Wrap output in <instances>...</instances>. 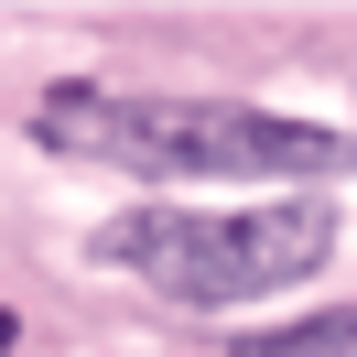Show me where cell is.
Here are the masks:
<instances>
[{"label": "cell", "mask_w": 357, "mask_h": 357, "mask_svg": "<svg viewBox=\"0 0 357 357\" xmlns=\"http://www.w3.org/2000/svg\"><path fill=\"white\" fill-rule=\"evenodd\" d=\"M33 141L66 162H109V174H152V184H195V174H238V184H335L357 174L347 130H314L282 109H238V98H130V87H54L33 109Z\"/></svg>", "instance_id": "obj_1"}, {"label": "cell", "mask_w": 357, "mask_h": 357, "mask_svg": "<svg viewBox=\"0 0 357 357\" xmlns=\"http://www.w3.org/2000/svg\"><path fill=\"white\" fill-rule=\"evenodd\" d=\"M325 249H335V217L314 195H282V206H130V217L98 227L109 271L174 292V303H206V314L292 292Z\"/></svg>", "instance_id": "obj_2"}, {"label": "cell", "mask_w": 357, "mask_h": 357, "mask_svg": "<svg viewBox=\"0 0 357 357\" xmlns=\"http://www.w3.org/2000/svg\"><path fill=\"white\" fill-rule=\"evenodd\" d=\"M249 357H357V303H335V314H303V325H271V335H249Z\"/></svg>", "instance_id": "obj_3"}, {"label": "cell", "mask_w": 357, "mask_h": 357, "mask_svg": "<svg viewBox=\"0 0 357 357\" xmlns=\"http://www.w3.org/2000/svg\"><path fill=\"white\" fill-rule=\"evenodd\" d=\"M11 335H22V325H11V314H0V347H11Z\"/></svg>", "instance_id": "obj_4"}]
</instances>
